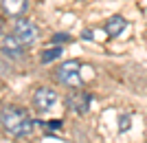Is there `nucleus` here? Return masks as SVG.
I'll return each mask as SVG.
<instances>
[{"instance_id":"obj_1","label":"nucleus","mask_w":147,"mask_h":143,"mask_svg":"<svg viewBox=\"0 0 147 143\" xmlns=\"http://www.w3.org/2000/svg\"><path fill=\"white\" fill-rule=\"evenodd\" d=\"M0 123L11 137H29L35 123L31 121V117L26 115V110L18 106H7L0 110Z\"/></svg>"},{"instance_id":"obj_2","label":"nucleus","mask_w":147,"mask_h":143,"mask_svg":"<svg viewBox=\"0 0 147 143\" xmlns=\"http://www.w3.org/2000/svg\"><path fill=\"white\" fill-rule=\"evenodd\" d=\"M57 79L59 84L68 88H81L84 86V77H81V64L77 60H68L57 68Z\"/></svg>"},{"instance_id":"obj_3","label":"nucleus","mask_w":147,"mask_h":143,"mask_svg":"<svg viewBox=\"0 0 147 143\" xmlns=\"http://www.w3.org/2000/svg\"><path fill=\"white\" fill-rule=\"evenodd\" d=\"M57 101H59V97H57V93L53 90V88H37L35 95H33V106L37 108L40 112H49L53 110V108L57 106Z\"/></svg>"},{"instance_id":"obj_4","label":"nucleus","mask_w":147,"mask_h":143,"mask_svg":"<svg viewBox=\"0 0 147 143\" xmlns=\"http://www.w3.org/2000/svg\"><path fill=\"white\" fill-rule=\"evenodd\" d=\"M37 26L31 22V20H26V18H20V20H16V26H13V35L18 37L20 42L24 44V46H29V44H33L37 40Z\"/></svg>"},{"instance_id":"obj_5","label":"nucleus","mask_w":147,"mask_h":143,"mask_svg":"<svg viewBox=\"0 0 147 143\" xmlns=\"http://www.w3.org/2000/svg\"><path fill=\"white\" fill-rule=\"evenodd\" d=\"M22 46H24V44L20 42L16 35H5V37H2V53L9 55V57H18V60H20L22 53H24Z\"/></svg>"},{"instance_id":"obj_6","label":"nucleus","mask_w":147,"mask_h":143,"mask_svg":"<svg viewBox=\"0 0 147 143\" xmlns=\"http://www.w3.org/2000/svg\"><path fill=\"white\" fill-rule=\"evenodd\" d=\"M125 26H127V20L123 18V16H112V18L105 22L103 29H105V33L110 37H119L123 31H125Z\"/></svg>"},{"instance_id":"obj_7","label":"nucleus","mask_w":147,"mask_h":143,"mask_svg":"<svg viewBox=\"0 0 147 143\" xmlns=\"http://www.w3.org/2000/svg\"><path fill=\"white\" fill-rule=\"evenodd\" d=\"M26 7H29L26 0H2V9H5L9 16H13V18L22 16V13L26 11Z\"/></svg>"},{"instance_id":"obj_8","label":"nucleus","mask_w":147,"mask_h":143,"mask_svg":"<svg viewBox=\"0 0 147 143\" xmlns=\"http://www.w3.org/2000/svg\"><path fill=\"white\" fill-rule=\"evenodd\" d=\"M68 106L73 108L75 112H86L88 110V97L84 93L73 95V97H68Z\"/></svg>"},{"instance_id":"obj_9","label":"nucleus","mask_w":147,"mask_h":143,"mask_svg":"<svg viewBox=\"0 0 147 143\" xmlns=\"http://www.w3.org/2000/svg\"><path fill=\"white\" fill-rule=\"evenodd\" d=\"M61 55V49L59 46H53V49H46L42 53V62L46 64V62H53V60H57V57Z\"/></svg>"},{"instance_id":"obj_10","label":"nucleus","mask_w":147,"mask_h":143,"mask_svg":"<svg viewBox=\"0 0 147 143\" xmlns=\"http://www.w3.org/2000/svg\"><path fill=\"white\" fill-rule=\"evenodd\" d=\"M64 40H70V37H68L66 33H57L55 35V42H64Z\"/></svg>"},{"instance_id":"obj_11","label":"nucleus","mask_w":147,"mask_h":143,"mask_svg":"<svg viewBox=\"0 0 147 143\" xmlns=\"http://www.w3.org/2000/svg\"><path fill=\"white\" fill-rule=\"evenodd\" d=\"M0 37H2V18H0Z\"/></svg>"}]
</instances>
